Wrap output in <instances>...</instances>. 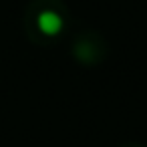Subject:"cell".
Returning <instances> with one entry per match:
<instances>
[{
	"label": "cell",
	"mask_w": 147,
	"mask_h": 147,
	"mask_svg": "<svg viewBox=\"0 0 147 147\" xmlns=\"http://www.w3.org/2000/svg\"><path fill=\"white\" fill-rule=\"evenodd\" d=\"M36 26H38V30L45 36H59L63 32V28H65V20H63V16L57 10L47 8V10H40L38 12Z\"/></svg>",
	"instance_id": "obj_1"
}]
</instances>
